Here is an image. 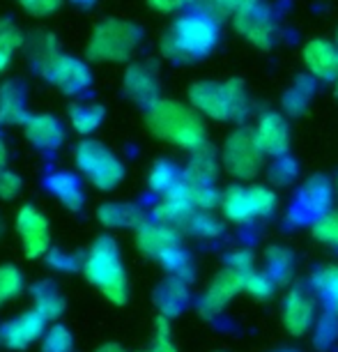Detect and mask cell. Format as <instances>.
I'll list each match as a JSON object with an SVG mask.
<instances>
[{"label":"cell","instance_id":"cell-9","mask_svg":"<svg viewBox=\"0 0 338 352\" xmlns=\"http://www.w3.org/2000/svg\"><path fill=\"white\" fill-rule=\"evenodd\" d=\"M37 74L46 83H51L53 88L60 90L63 95L69 97L83 95L92 85V72L88 67V63L76 56H65V53H58L56 58H51Z\"/></svg>","mask_w":338,"mask_h":352},{"label":"cell","instance_id":"cell-16","mask_svg":"<svg viewBox=\"0 0 338 352\" xmlns=\"http://www.w3.org/2000/svg\"><path fill=\"white\" fill-rule=\"evenodd\" d=\"M122 90L131 102L141 104L148 109L157 99H161V85H159L157 72L145 63L129 65L122 78Z\"/></svg>","mask_w":338,"mask_h":352},{"label":"cell","instance_id":"cell-53","mask_svg":"<svg viewBox=\"0 0 338 352\" xmlns=\"http://www.w3.org/2000/svg\"><path fill=\"white\" fill-rule=\"evenodd\" d=\"M336 194H338V177H336Z\"/></svg>","mask_w":338,"mask_h":352},{"label":"cell","instance_id":"cell-6","mask_svg":"<svg viewBox=\"0 0 338 352\" xmlns=\"http://www.w3.org/2000/svg\"><path fill=\"white\" fill-rule=\"evenodd\" d=\"M74 162L78 173L99 191L117 189L122 184L124 175H127V168L117 159L115 152L90 136L78 141L74 148Z\"/></svg>","mask_w":338,"mask_h":352},{"label":"cell","instance_id":"cell-15","mask_svg":"<svg viewBox=\"0 0 338 352\" xmlns=\"http://www.w3.org/2000/svg\"><path fill=\"white\" fill-rule=\"evenodd\" d=\"M46 327V318L37 309L23 311L21 316L12 318L0 327V343L10 350H25L37 338H42Z\"/></svg>","mask_w":338,"mask_h":352},{"label":"cell","instance_id":"cell-51","mask_svg":"<svg viewBox=\"0 0 338 352\" xmlns=\"http://www.w3.org/2000/svg\"><path fill=\"white\" fill-rule=\"evenodd\" d=\"M334 44H336V49H338V28H336V42Z\"/></svg>","mask_w":338,"mask_h":352},{"label":"cell","instance_id":"cell-35","mask_svg":"<svg viewBox=\"0 0 338 352\" xmlns=\"http://www.w3.org/2000/svg\"><path fill=\"white\" fill-rule=\"evenodd\" d=\"M311 235L324 247L338 249V210H329L317 217L313 221V228H311Z\"/></svg>","mask_w":338,"mask_h":352},{"label":"cell","instance_id":"cell-11","mask_svg":"<svg viewBox=\"0 0 338 352\" xmlns=\"http://www.w3.org/2000/svg\"><path fill=\"white\" fill-rule=\"evenodd\" d=\"M233 25L249 44H254L256 49H260V51H269L271 46H274L276 35H278L274 19H271L269 10L264 8L262 3L254 5V8L235 12Z\"/></svg>","mask_w":338,"mask_h":352},{"label":"cell","instance_id":"cell-13","mask_svg":"<svg viewBox=\"0 0 338 352\" xmlns=\"http://www.w3.org/2000/svg\"><path fill=\"white\" fill-rule=\"evenodd\" d=\"M136 247L148 258L161 261V258L168 256L170 251L182 247V237L175 226L161 223L155 219V221H143L136 228Z\"/></svg>","mask_w":338,"mask_h":352},{"label":"cell","instance_id":"cell-19","mask_svg":"<svg viewBox=\"0 0 338 352\" xmlns=\"http://www.w3.org/2000/svg\"><path fill=\"white\" fill-rule=\"evenodd\" d=\"M283 327L293 336H304L315 322V302L304 290H290L283 300Z\"/></svg>","mask_w":338,"mask_h":352},{"label":"cell","instance_id":"cell-7","mask_svg":"<svg viewBox=\"0 0 338 352\" xmlns=\"http://www.w3.org/2000/svg\"><path fill=\"white\" fill-rule=\"evenodd\" d=\"M276 191L262 184H249V187H230L221 194L218 208L225 219L233 223H249L258 217H269L276 210Z\"/></svg>","mask_w":338,"mask_h":352},{"label":"cell","instance_id":"cell-1","mask_svg":"<svg viewBox=\"0 0 338 352\" xmlns=\"http://www.w3.org/2000/svg\"><path fill=\"white\" fill-rule=\"evenodd\" d=\"M145 127L159 141L187 152H194L207 143V129L203 118L194 106H187L175 99H157L145 109Z\"/></svg>","mask_w":338,"mask_h":352},{"label":"cell","instance_id":"cell-28","mask_svg":"<svg viewBox=\"0 0 338 352\" xmlns=\"http://www.w3.org/2000/svg\"><path fill=\"white\" fill-rule=\"evenodd\" d=\"M23 46V32L10 19H0V76L8 72L14 53Z\"/></svg>","mask_w":338,"mask_h":352},{"label":"cell","instance_id":"cell-45","mask_svg":"<svg viewBox=\"0 0 338 352\" xmlns=\"http://www.w3.org/2000/svg\"><path fill=\"white\" fill-rule=\"evenodd\" d=\"M228 265H233V267L242 270V272L254 270V254L247 249H237L228 256Z\"/></svg>","mask_w":338,"mask_h":352},{"label":"cell","instance_id":"cell-39","mask_svg":"<svg viewBox=\"0 0 338 352\" xmlns=\"http://www.w3.org/2000/svg\"><path fill=\"white\" fill-rule=\"evenodd\" d=\"M143 352H177V348L170 341V320L168 316H159L155 324V338Z\"/></svg>","mask_w":338,"mask_h":352},{"label":"cell","instance_id":"cell-47","mask_svg":"<svg viewBox=\"0 0 338 352\" xmlns=\"http://www.w3.org/2000/svg\"><path fill=\"white\" fill-rule=\"evenodd\" d=\"M95 352H127V350L117 343H106V345H102V348H97Z\"/></svg>","mask_w":338,"mask_h":352},{"label":"cell","instance_id":"cell-27","mask_svg":"<svg viewBox=\"0 0 338 352\" xmlns=\"http://www.w3.org/2000/svg\"><path fill=\"white\" fill-rule=\"evenodd\" d=\"M311 281L329 314L338 318V265H324L315 272Z\"/></svg>","mask_w":338,"mask_h":352},{"label":"cell","instance_id":"cell-4","mask_svg":"<svg viewBox=\"0 0 338 352\" xmlns=\"http://www.w3.org/2000/svg\"><path fill=\"white\" fill-rule=\"evenodd\" d=\"M83 276L90 285L102 290L104 297H109L113 304L122 307L129 300V281L124 272L122 254L117 242L109 235H102L90 247L88 256L81 263Z\"/></svg>","mask_w":338,"mask_h":352},{"label":"cell","instance_id":"cell-41","mask_svg":"<svg viewBox=\"0 0 338 352\" xmlns=\"http://www.w3.org/2000/svg\"><path fill=\"white\" fill-rule=\"evenodd\" d=\"M187 228H191V232L198 237H216L223 232L221 223H218L210 212H196V214L191 217V221L187 223Z\"/></svg>","mask_w":338,"mask_h":352},{"label":"cell","instance_id":"cell-31","mask_svg":"<svg viewBox=\"0 0 338 352\" xmlns=\"http://www.w3.org/2000/svg\"><path fill=\"white\" fill-rule=\"evenodd\" d=\"M180 173H177L175 164L168 162V159H159L155 162V166L150 168V175H148V187L155 191V194H168L170 189L180 182Z\"/></svg>","mask_w":338,"mask_h":352},{"label":"cell","instance_id":"cell-46","mask_svg":"<svg viewBox=\"0 0 338 352\" xmlns=\"http://www.w3.org/2000/svg\"><path fill=\"white\" fill-rule=\"evenodd\" d=\"M46 261H49V265H53L56 270H71L74 267V258L63 254V251H56V249H51L49 254H46Z\"/></svg>","mask_w":338,"mask_h":352},{"label":"cell","instance_id":"cell-17","mask_svg":"<svg viewBox=\"0 0 338 352\" xmlns=\"http://www.w3.org/2000/svg\"><path fill=\"white\" fill-rule=\"evenodd\" d=\"M23 136L39 152H56L65 143V127L51 113H35L23 122Z\"/></svg>","mask_w":338,"mask_h":352},{"label":"cell","instance_id":"cell-36","mask_svg":"<svg viewBox=\"0 0 338 352\" xmlns=\"http://www.w3.org/2000/svg\"><path fill=\"white\" fill-rule=\"evenodd\" d=\"M274 285H276V281L267 274V272L249 270L247 276H244V292H249V295L256 297V300H267V297L274 295Z\"/></svg>","mask_w":338,"mask_h":352},{"label":"cell","instance_id":"cell-44","mask_svg":"<svg viewBox=\"0 0 338 352\" xmlns=\"http://www.w3.org/2000/svg\"><path fill=\"white\" fill-rule=\"evenodd\" d=\"M194 0H148V5L159 14H173V12L187 10Z\"/></svg>","mask_w":338,"mask_h":352},{"label":"cell","instance_id":"cell-2","mask_svg":"<svg viewBox=\"0 0 338 352\" xmlns=\"http://www.w3.org/2000/svg\"><path fill=\"white\" fill-rule=\"evenodd\" d=\"M218 42V25L216 16L210 12L198 10L182 14L177 21L170 25L159 42V51L166 60L175 65H187L196 58H203L214 49Z\"/></svg>","mask_w":338,"mask_h":352},{"label":"cell","instance_id":"cell-30","mask_svg":"<svg viewBox=\"0 0 338 352\" xmlns=\"http://www.w3.org/2000/svg\"><path fill=\"white\" fill-rule=\"evenodd\" d=\"M157 295H159V304H161V309H164V316H173L184 307V302H187V281L180 276L168 278V281L159 288Z\"/></svg>","mask_w":338,"mask_h":352},{"label":"cell","instance_id":"cell-48","mask_svg":"<svg viewBox=\"0 0 338 352\" xmlns=\"http://www.w3.org/2000/svg\"><path fill=\"white\" fill-rule=\"evenodd\" d=\"M5 164H8V145L0 138V168H3Z\"/></svg>","mask_w":338,"mask_h":352},{"label":"cell","instance_id":"cell-10","mask_svg":"<svg viewBox=\"0 0 338 352\" xmlns=\"http://www.w3.org/2000/svg\"><path fill=\"white\" fill-rule=\"evenodd\" d=\"M14 228L28 261L44 258L51 251V223L35 205H23L14 217Z\"/></svg>","mask_w":338,"mask_h":352},{"label":"cell","instance_id":"cell-40","mask_svg":"<svg viewBox=\"0 0 338 352\" xmlns=\"http://www.w3.org/2000/svg\"><path fill=\"white\" fill-rule=\"evenodd\" d=\"M71 350V334L63 324H56L42 338V352H69Z\"/></svg>","mask_w":338,"mask_h":352},{"label":"cell","instance_id":"cell-5","mask_svg":"<svg viewBox=\"0 0 338 352\" xmlns=\"http://www.w3.org/2000/svg\"><path fill=\"white\" fill-rule=\"evenodd\" d=\"M143 32L136 23L122 19H104L90 32L85 56L90 63H129L138 51Z\"/></svg>","mask_w":338,"mask_h":352},{"label":"cell","instance_id":"cell-50","mask_svg":"<svg viewBox=\"0 0 338 352\" xmlns=\"http://www.w3.org/2000/svg\"><path fill=\"white\" fill-rule=\"evenodd\" d=\"M334 97L338 99V78H336V81H334Z\"/></svg>","mask_w":338,"mask_h":352},{"label":"cell","instance_id":"cell-22","mask_svg":"<svg viewBox=\"0 0 338 352\" xmlns=\"http://www.w3.org/2000/svg\"><path fill=\"white\" fill-rule=\"evenodd\" d=\"M331 201H334V187L324 180V177H311L300 191V205L304 214L320 217L324 212L331 210Z\"/></svg>","mask_w":338,"mask_h":352},{"label":"cell","instance_id":"cell-49","mask_svg":"<svg viewBox=\"0 0 338 352\" xmlns=\"http://www.w3.org/2000/svg\"><path fill=\"white\" fill-rule=\"evenodd\" d=\"M71 3L78 5V8H90V5L95 3V0H71Z\"/></svg>","mask_w":338,"mask_h":352},{"label":"cell","instance_id":"cell-23","mask_svg":"<svg viewBox=\"0 0 338 352\" xmlns=\"http://www.w3.org/2000/svg\"><path fill=\"white\" fill-rule=\"evenodd\" d=\"M216 175H218V159L210 143H205L203 148L191 152L187 168L182 173L184 180L198 182V184H214Z\"/></svg>","mask_w":338,"mask_h":352},{"label":"cell","instance_id":"cell-25","mask_svg":"<svg viewBox=\"0 0 338 352\" xmlns=\"http://www.w3.org/2000/svg\"><path fill=\"white\" fill-rule=\"evenodd\" d=\"M106 109L102 104H92V102H76L69 109V122L71 129L81 136H90L99 129V124L104 122Z\"/></svg>","mask_w":338,"mask_h":352},{"label":"cell","instance_id":"cell-20","mask_svg":"<svg viewBox=\"0 0 338 352\" xmlns=\"http://www.w3.org/2000/svg\"><path fill=\"white\" fill-rule=\"evenodd\" d=\"M30 118L25 109V88L19 81H5L0 85V124H21Z\"/></svg>","mask_w":338,"mask_h":352},{"label":"cell","instance_id":"cell-32","mask_svg":"<svg viewBox=\"0 0 338 352\" xmlns=\"http://www.w3.org/2000/svg\"><path fill=\"white\" fill-rule=\"evenodd\" d=\"M264 261H267V274L274 278L276 283H286L288 276L293 274V263L295 256L293 251H288L286 247H269L264 251Z\"/></svg>","mask_w":338,"mask_h":352},{"label":"cell","instance_id":"cell-37","mask_svg":"<svg viewBox=\"0 0 338 352\" xmlns=\"http://www.w3.org/2000/svg\"><path fill=\"white\" fill-rule=\"evenodd\" d=\"M297 173H300V168H297L295 159L290 155H281V157H274V164H271V168H269V177L276 187H288V184L295 182Z\"/></svg>","mask_w":338,"mask_h":352},{"label":"cell","instance_id":"cell-52","mask_svg":"<svg viewBox=\"0 0 338 352\" xmlns=\"http://www.w3.org/2000/svg\"><path fill=\"white\" fill-rule=\"evenodd\" d=\"M0 235H3V219H0Z\"/></svg>","mask_w":338,"mask_h":352},{"label":"cell","instance_id":"cell-21","mask_svg":"<svg viewBox=\"0 0 338 352\" xmlns=\"http://www.w3.org/2000/svg\"><path fill=\"white\" fill-rule=\"evenodd\" d=\"M46 189L60 201L65 208H69L71 212H81L85 196L81 191V182L74 173L69 170H56L46 177Z\"/></svg>","mask_w":338,"mask_h":352},{"label":"cell","instance_id":"cell-42","mask_svg":"<svg viewBox=\"0 0 338 352\" xmlns=\"http://www.w3.org/2000/svg\"><path fill=\"white\" fill-rule=\"evenodd\" d=\"M23 189V180L16 175L14 170L10 168H0V201H14V198L21 194Z\"/></svg>","mask_w":338,"mask_h":352},{"label":"cell","instance_id":"cell-43","mask_svg":"<svg viewBox=\"0 0 338 352\" xmlns=\"http://www.w3.org/2000/svg\"><path fill=\"white\" fill-rule=\"evenodd\" d=\"M16 3L21 5L25 14L44 19V16H51L53 12L60 10L63 0H16Z\"/></svg>","mask_w":338,"mask_h":352},{"label":"cell","instance_id":"cell-34","mask_svg":"<svg viewBox=\"0 0 338 352\" xmlns=\"http://www.w3.org/2000/svg\"><path fill=\"white\" fill-rule=\"evenodd\" d=\"M28 49H30V65L37 72L42 69L51 58H56L58 53H60L58 51L56 37L49 35V32H37V35H32Z\"/></svg>","mask_w":338,"mask_h":352},{"label":"cell","instance_id":"cell-18","mask_svg":"<svg viewBox=\"0 0 338 352\" xmlns=\"http://www.w3.org/2000/svg\"><path fill=\"white\" fill-rule=\"evenodd\" d=\"M306 72L320 81H336L338 78V49L329 39H311L302 51Z\"/></svg>","mask_w":338,"mask_h":352},{"label":"cell","instance_id":"cell-12","mask_svg":"<svg viewBox=\"0 0 338 352\" xmlns=\"http://www.w3.org/2000/svg\"><path fill=\"white\" fill-rule=\"evenodd\" d=\"M244 276H247V272L237 270L233 265H225V267L212 278L207 292L203 295L201 316L214 318L221 314V311L244 290Z\"/></svg>","mask_w":338,"mask_h":352},{"label":"cell","instance_id":"cell-29","mask_svg":"<svg viewBox=\"0 0 338 352\" xmlns=\"http://www.w3.org/2000/svg\"><path fill=\"white\" fill-rule=\"evenodd\" d=\"M35 309L46 320H56V318L63 316L65 300L51 281H42L35 285Z\"/></svg>","mask_w":338,"mask_h":352},{"label":"cell","instance_id":"cell-3","mask_svg":"<svg viewBox=\"0 0 338 352\" xmlns=\"http://www.w3.org/2000/svg\"><path fill=\"white\" fill-rule=\"evenodd\" d=\"M189 104L203 118L216 122H240L249 116L251 102L242 78L228 81H196L187 92Z\"/></svg>","mask_w":338,"mask_h":352},{"label":"cell","instance_id":"cell-14","mask_svg":"<svg viewBox=\"0 0 338 352\" xmlns=\"http://www.w3.org/2000/svg\"><path fill=\"white\" fill-rule=\"evenodd\" d=\"M256 143L267 157L288 155L290 150V124L278 111H264L254 127Z\"/></svg>","mask_w":338,"mask_h":352},{"label":"cell","instance_id":"cell-8","mask_svg":"<svg viewBox=\"0 0 338 352\" xmlns=\"http://www.w3.org/2000/svg\"><path fill=\"white\" fill-rule=\"evenodd\" d=\"M264 152L258 148L254 129L237 127L221 148V166L237 180H254L262 170Z\"/></svg>","mask_w":338,"mask_h":352},{"label":"cell","instance_id":"cell-24","mask_svg":"<svg viewBox=\"0 0 338 352\" xmlns=\"http://www.w3.org/2000/svg\"><path fill=\"white\" fill-rule=\"evenodd\" d=\"M97 219L104 228L117 230V228H138L145 219L143 212L131 203H104L99 205Z\"/></svg>","mask_w":338,"mask_h":352},{"label":"cell","instance_id":"cell-26","mask_svg":"<svg viewBox=\"0 0 338 352\" xmlns=\"http://www.w3.org/2000/svg\"><path fill=\"white\" fill-rule=\"evenodd\" d=\"M315 81L317 78H313L311 74L300 76L293 88L286 90V95L281 97V109L286 116H302V113L308 109L311 97H313V90H315Z\"/></svg>","mask_w":338,"mask_h":352},{"label":"cell","instance_id":"cell-38","mask_svg":"<svg viewBox=\"0 0 338 352\" xmlns=\"http://www.w3.org/2000/svg\"><path fill=\"white\" fill-rule=\"evenodd\" d=\"M262 3V0H205V12L212 16H233L235 12L254 8V5Z\"/></svg>","mask_w":338,"mask_h":352},{"label":"cell","instance_id":"cell-33","mask_svg":"<svg viewBox=\"0 0 338 352\" xmlns=\"http://www.w3.org/2000/svg\"><path fill=\"white\" fill-rule=\"evenodd\" d=\"M23 290V274L16 265L5 263L0 265V307L16 300Z\"/></svg>","mask_w":338,"mask_h":352}]
</instances>
